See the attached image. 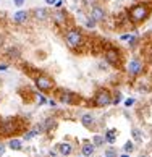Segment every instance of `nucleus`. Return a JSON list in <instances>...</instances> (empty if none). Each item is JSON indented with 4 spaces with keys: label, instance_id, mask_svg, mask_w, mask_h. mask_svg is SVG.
Listing matches in <instances>:
<instances>
[{
    "label": "nucleus",
    "instance_id": "f257e3e1",
    "mask_svg": "<svg viewBox=\"0 0 152 157\" xmlns=\"http://www.w3.org/2000/svg\"><path fill=\"white\" fill-rule=\"evenodd\" d=\"M150 15V5L149 3H136L128 10V18L133 25H139L149 18Z\"/></svg>",
    "mask_w": 152,
    "mask_h": 157
},
{
    "label": "nucleus",
    "instance_id": "f03ea898",
    "mask_svg": "<svg viewBox=\"0 0 152 157\" xmlns=\"http://www.w3.org/2000/svg\"><path fill=\"white\" fill-rule=\"evenodd\" d=\"M65 42H66V45L70 49H73V50H76V49H79L81 45L84 44V36H83V33H81L79 29H70V31H66V34H65Z\"/></svg>",
    "mask_w": 152,
    "mask_h": 157
},
{
    "label": "nucleus",
    "instance_id": "7ed1b4c3",
    "mask_svg": "<svg viewBox=\"0 0 152 157\" xmlns=\"http://www.w3.org/2000/svg\"><path fill=\"white\" fill-rule=\"evenodd\" d=\"M113 104V97L108 89H99L94 96V105L96 107H107Z\"/></svg>",
    "mask_w": 152,
    "mask_h": 157
},
{
    "label": "nucleus",
    "instance_id": "20e7f679",
    "mask_svg": "<svg viewBox=\"0 0 152 157\" xmlns=\"http://www.w3.org/2000/svg\"><path fill=\"white\" fill-rule=\"evenodd\" d=\"M34 83H36V88L42 92H49L54 89V79L47 76V75H37Z\"/></svg>",
    "mask_w": 152,
    "mask_h": 157
},
{
    "label": "nucleus",
    "instance_id": "39448f33",
    "mask_svg": "<svg viewBox=\"0 0 152 157\" xmlns=\"http://www.w3.org/2000/svg\"><path fill=\"white\" fill-rule=\"evenodd\" d=\"M105 62L112 67H120L121 65V55H120L118 49L110 47V49L105 50Z\"/></svg>",
    "mask_w": 152,
    "mask_h": 157
},
{
    "label": "nucleus",
    "instance_id": "423d86ee",
    "mask_svg": "<svg viewBox=\"0 0 152 157\" xmlns=\"http://www.w3.org/2000/svg\"><path fill=\"white\" fill-rule=\"evenodd\" d=\"M15 131H16V121L13 118L0 121V136H11Z\"/></svg>",
    "mask_w": 152,
    "mask_h": 157
},
{
    "label": "nucleus",
    "instance_id": "0eeeda50",
    "mask_svg": "<svg viewBox=\"0 0 152 157\" xmlns=\"http://www.w3.org/2000/svg\"><path fill=\"white\" fill-rule=\"evenodd\" d=\"M142 68H144V63L139 59H131L130 63H128V73H130V76H138V75H141Z\"/></svg>",
    "mask_w": 152,
    "mask_h": 157
},
{
    "label": "nucleus",
    "instance_id": "6e6552de",
    "mask_svg": "<svg viewBox=\"0 0 152 157\" xmlns=\"http://www.w3.org/2000/svg\"><path fill=\"white\" fill-rule=\"evenodd\" d=\"M58 101L63 102V104H74L76 101H78V96L73 94L71 91L62 89V91H60V96H58Z\"/></svg>",
    "mask_w": 152,
    "mask_h": 157
},
{
    "label": "nucleus",
    "instance_id": "1a4fd4ad",
    "mask_svg": "<svg viewBox=\"0 0 152 157\" xmlns=\"http://www.w3.org/2000/svg\"><path fill=\"white\" fill-rule=\"evenodd\" d=\"M105 16H107V13H105V10H104L102 7L96 5V7L91 8V18H94L97 23H99V21H104Z\"/></svg>",
    "mask_w": 152,
    "mask_h": 157
},
{
    "label": "nucleus",
    "instance_id": "9d476101",
    "mask_svg": "<svg viewBox=\"0 0 152 157\" xmlns=\"http://www.w3.org/2000/svg\"><path fill=\"white\" fill-rule=\"evenodd\" d=\"M81 152H83L84 157L94 155V152H96V144H94V143H84L83 147H81Z\"/></svg>",
    "mask_w": 152,
    "mask_h": 157
},
{
    "label": "nucleus",
    "instance_id": "9b49d317",
    "mask_svg": "<svg viewBox=\"0 0 152 157\" xmlns=\"http://www.w3.org/2000/svg\"><path fill=\"white\" fill-rule=\"evenodd\" d=\"M57 147H58V152H60L62 155H65V157H68L70 154L73 152V146L70 143H60Z\"/></svg>",
    "mask_w": 152,
    "mask_h": 157
},
{
    "label": "nucleus",
    "instance_id": "f8f14e48",
    "mask_svg": "<svg viewBox=\"0 0 152 157\" xmlns=\"http://www.w3.org/2000/svg\"><path fill=\"white\" fill-rule=\"evenodd\" d=\"M28 16H29V15H28L26 10H20V11H16V13L13 15V21L18 23V25H23V23H26Z\"/></svg>",
    "mask_w": 152,
    "mask_h": 157
},
{
    "label": "nucleus",
    "instance_id": "ddd939ff",
    "mask_svg": "<svg viewBox=\"0 0 152 157\" xmlns=\"http://www.w3.org/2000/svg\"><path fill=\"white\" fill-rule=\"evenodd\" d=\"M94 121H96V118H94L92 113H84L83 117H81V123H83L86 128H92L94 126Z\"/></svg>",
    "mask_w": 152,
    "mask_h": 157
},
{
    "label": "nucleus",
    "instance_id": "4468645a",
    "mask_svg": "<svg viewBox=\"0 0 152 157\" xmlns=\"http://www.w3.org/2000/svg\"><path fill=\"white\" fill-rule=\"evenodd\" d=\"M34 18L39 20V21H45L49 18L47 10H45V8H36V10H34Z\"/></svg>",
    "mask_w": 152,
    "mask_h": 157
},
{
    "label": "nucleus",
    "instance_id": "2eb2a0df",
    "mask_svg": "<svg viewBox=\"0 0 152 157\" xmlns=\"http://www.w3.org/2000/svg\"><path fill=\"white\" fill-rule=\"evenodd\" d=\"M116 136H118V131L115 130V128H112V130H107L105 131V141L110 143V144H113L116 141Z\"/></svg>",
    "mask_w": 152,
    "mask_h": 157
},
{
    "label": "nucleus",
    "instance_id": "dca6fc26",
    "mask_svg": "<svg viewBox=\"0 0 152 157\" xmlns=\"http://www.w3.org/2000/svg\"><path fill=\"white\" fill-rule=\"evenodd\" d=\"M54 20H55L57 25H63L65 20H66V13L63 10H58V11H55V13H54Z\"/></svg>",
    "mask_w": 152,
    "mask_h": 157
},
{
    "label": "nucleus",
    "instance_id": "f3484780",
    "mask_svg": "<svg viewBox=\"0 0 152 157\" xmlns=\"http://www.w3.org/2000/svg\"><path fill=\"white\" fill-rule=\"evenodd\" d=\"M8 147H10L11 151H21V149H23V143L20 141V139L11 138L10 141H8Z\"/></svg>",
    "mask_w": 152,
    "mask_h": 157
},
{
    "label": "nucleus",
    "instance_id": "a211bd4d",
    "mask_svg": "<svg viewBox=\"0 0 152 157\" xmlns=\"http://www.w3.org/2000/svg\"><path fill=\"white\" fill-rule=\"evenodd\" d=\"M131 135H133L134 141H138V143L142 141V131L139 130V128H133V130H131Z\"/></svg>",
    "mask_w": 152,
    "mask_h": 157
},
{
    "label": "nucleus",
    "instance_id": "6ab92c4d",
    "mask_svg": "<svg viewBox=\"0 0 152 157\" xmlns=\"http://www.w3.org/2000/svg\"><path fill=\"white\" fill-rule=\"evenodd\" d=\"M42 125H44V130H45V131H49V130H52V128H55L57 121H55L54 118H47V120H45Z\"/></svg>",
    "mask_w": 152,
    "mask_h": 157
},
{
    "label": "nucleus",
    "instance_id": "aec40b11",
    "mask_svg": "<svg viewBox=\"0 0 152 157\" xmlns=\"http://www.w3.org/2000/svg\"><path fill=\"white\" fill-rule=\"evenodd\" d=\"M92 143L96 144V147H101V146H104V143H105V136L96 135V136H94V139H92Z\"/></svg>",
    "mask_w": 152,
    "mask_h": 157
},
{
    "label": "nucleus",
    "instance_id": "412c9836",
    "mask_svg": "<svg viewBox=\"0 0 152 157\" xmlns=\"http://www.w3.org/2000/svg\"><path fill=\"white\" fill-rule=\"evenodd\" d=\"M123 151H125L126 154H131L133 151H134V144H133L131 141H126V143H125V146H123Z\"/></svg>",
    "mask_w": 152,
    "mask_h": 157
},
{
    "label": "nucleus",
    "instance_id": "4be33fe9",
    "mask_svg": "<svg viewBox=\"0 0 152 157\" xmlns=\"http://www.w3.org/2000/svg\"><path fill=\"white\" fill-rule=\"evenodd\" d=\"M96 23H97V21H96L94 18H91V16H89V18L86 20V26H87V28H91V29H94V28H96Z\"/></svg>",
    "mask_w": 152,
    "mask_h": 157
},
{
    "label": "nucleus",
    "instance_id": "5701e85b",
    "mask_svg": "<svg viewBox=\"0 0 152 157\" xmlns=\"http://www.w3.org/2000/svg\"><path fill=\"white\" fill-rule=\"evenodd\" d=\"M18 55H20L18 49H10V50H8V57H10V59H16Z\"/></svg>",
    "mask_w": 152,
    "mask_h": 157
},
{
    "label": "nucleus",
    "instance_id": "b1692460",
    "mask_svg": "<svg viewBox=\"0 0 152 157\" xmlns=\"http://www.w3.org/2000/svg\"><path fill=\"white\" fill-rule=\"evenodd\" d=\"M84 5H86V7H89V8H92V7H96V5H97V0H84Z\"/></svg>",
    "mask_w": 152,
    "mask_h": 157
},
{
    "label": "nucleus",
    "instance_id": "393cba45",
    "mask_svg": "<svg viewBox=\"0 0 152 157\" xmlns=\"http://www.w3.org/2000/svg\"><path fill=\"white\" fill-rule=\"evenodd\" d=\"M120 102H121V92H116L113 96V104L116 105V104H120Z\"/></svg>",
    "mask_w": 152,
    "mask_h": 157
},
{
    "label": "nucleus",
    "instance_id": "a878e982",
    "mask_svg": "<svg viewBox=\"0 0 152 157\" xmlns=\"http://www.w3.org/2000/svg\"><path fill=\"white\" fill-rule=\"evenodd\" d=\"M133 104H134V99H133V97H130V99H126V101H125V105H126V107H131Z\"/></svg>",
    "mask_w": 152,
    "mask_h": 157
},
{
    "label": "nucleus",
    "instance_id": "bb28decb",
    "mask_svg": "<svg viewBox=\"0 0 152 157\" xmlns=\"http://www.w3.org/2000/svg\"><path fill=\"white\" fill-rule=\"evenodd\" d=\"M37 102H39V105H42V104H45V97L42 94H39L37 96Z\"/></svg>",
    "mask_w": 152,
    "mask_h": 157
},
{
    "label": "nucleus",
    "instance_id": "cd10ccee",
    "mask_svg": "<svg viewBox=\"0 0 152 157\" xmlns=\"http://www.w3.org/2000/svg\"><path fill=\"white\" fill-rule=\"evenodd\" d=\"M5 149H7V147H5V144L0 143V157H2V155L5 154Z\"/></svg>",
    "mask_w": 152,
    "mask_h": 157
},
{
    "label": "nucleus",
    "instance_id": "c85d7f7f",
    "mask_svg": "<svg viewBox=\"0 0 152 157\" xmlns=\"http://www.w3.org/2000/svg\"><path fill=\"white\" fill-rule=\"evenodd\" d=\"M13 2H15V5H16V7H21V5L25 3V0H13Z\"/></svg>",
    "mask_w": 152,
    "mask_h": 157
},
{
    "label": "nucleus",
    "instance_id": "c756f323",
    "mask_svg": "<svg viewBox=\"0 0 152 157\" xmlns=\"http://www.w3.org/2000/svg\"><path fill=\"white\" fill-rule=\"evenodd\" d=\"M45 3H49V5H55V3H57V0H45Z\"/></svg>",
    "mask_w": 152,
    "mask_h": 157
},
{
    "label": "nucleus",
    "instance_id": "7c9ffc66",
    "mask_svg": "<svg viewBox=\"0 0 152 157\" xmlns=\"http://www.w3.org/2000/svg\"><path fill=\"white\" fill-rule=\"evenodd\" d=\"M7 70V65H0V71H5Z\"/></svg>",
    "mask_w": 152,
    "mask_h": 157
},
{
    "label": "nucleus",
    "instance_id": "2f4dec72",
    "mask_svg": "<svg viewBox=\"0 0 152 157\" xmlns=\"http://www.w3.org/2000/svg\"><path fill=\"white\" fill-rule=\"evenodd\" d=\"M121 157H130V155H128V154H125V155H121Z\"/></svg>",
    "mask_w": 152,
    "mask_h": 157
},
{
    "label": "nucleus",
    "instance_id": "473e14b6",
    "mask_svg": "<svg viewBox=\"0 0 152 157\" xmlns=\"http://www.w3.org/2000/svg\"><path fill=\"white\" fill-rule=\"evenodd\" d=\"M104 157H112V155H104Z\"/></svg>",
    "mask_w": 152,
    "mask_h": 157
},
{
    "label": "nucleus",
    "instance_id": "72a5a7b5",
    "mask_svg": "<svg viewBox=\"0 0 152 157\" xmlns=\"http://www.w3.org/2000/svg\"><path fill=\"white\" fill-rule=\"evenodd\" d=\"M141 157H147V155H141Z\"/></svg>",
    "mask_w": 152,
    "mask_h": 157
}]
</instances>
